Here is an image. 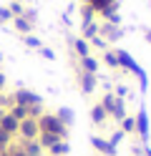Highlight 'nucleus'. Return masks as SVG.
<instances>
[{
    "label": "nucleus",
    "mask_w": 151,
    "mask_h": 156,
    "mask_svg": "<svg viewBox=\"0 0 151 156\" xmlns=\"http://www.w3.org/2000/svg\"><path fill=\"white\" fill-rule=\"evenodd\" d=\"M13 103H18V106H25V108H30V106H40V98L33 93V91H25V88H18L13 96Z\"/></svg>",
    "instance_id": "obj_1"
},
{
    "label": "nucleus",
    "mask_w": 151,
    "mask_h": 156,
    "mask_svg": "<svg viewBox=\"0 0 151 156\" xmlns=\"http://www.w3.org/2000/svg\"><path fill=\"white\" fill-rule=\"evenodd\" d=\"M18 131H20V136L23 139H28V141H33L35 136H38V121L35 119H25V121H20V126H18Z\"/></svg>",
    "instance_id": "obj_2"
},
{
    "label": "nucleus",
    "mask_w": 151,
    "mask_h": 156,
    "mask_svg": "<svg viewBox=\"0 0 151 156\" xmlns=\"http://www.w3.org/2000/svg\"><path fill=\"white\" fill-rule=\"evenodd\" d=\"M18 126H20V121H15L10 113H5L3 119H0V129H3L5 133H10V136H13V133L18 131Z\"/></svg>",
    "instance_id": "obj_3"
},
{
    "label": "nucleus",
    "mask_w": 151,
    "mask_h": 156,
    "mask_svg": "<svg viewBox=\"0 0 151 156\" xmlns=\"http://www.w3.org/2000/svg\"><path fill=\"white\" fill-rule=\"evenodd\" d=\"M15 28H18L20 33H28V30H30L33 25H30V23L25 20V18H15Z\"/></svg>",
    "instance_id": "obj_4"
},
{
    "label": "nucleus",
    "mask_w": 151,
    "mask_h": 156,
    "mask_svg": "<svg viewBox=\"0 0 151 156\" xmlns=\"http://www.w3.org/2000/svg\"><path fill=\"white\" fill-rule=\"evenodd\" d=\"M8 10H10V15H15V18H20V13H23V5H20L18 0H13V3L8 5Z\"/></svg>",
    "instance_id": "obj_5"
},
{
    "label": "nucleus",
    "mask_w": 151,
    "mask_h": 156,
    "mask_svg": "<svg viewBox=\"0 0 151 156\" xmlns=\"http://www.w3.org/2000/svg\"><path fill=\"white\" fill-rule=\"evenodd\" d=\"M8 144H10V133H5L3 129H0V151L8 149Z\"/></svg>",
    "instance_id": "obj_6"
},
{
    "label": "nucleus",
    "mask_w": 151,
    "mask_h": 156,
    "mask_svg": "<svg viewBox=\"0 0 151 156\" xmlns=\"http://www.w3.org/2000/svg\"><path fill=\"white\" fill-rule=\"evenodd\" d=\"M10 18H13V15H10V10H8L5 5H0V23H5V20H10Z\"/></svg>",
    "instance_id": "obj_7"
},
{
    "label": "nucleus",
    "mask_w": 151,
    "mask_h": 156,
    "mask_svg": "<svg viewBox=\"0 0 151 156\" xmlns=\"http://www.w3.org/2000/svg\"><path fill=\"white\" fill-rule=\"evenodd\" d=\"M25 43H28V45H33V48H38V45H40V43L35 41V38H25Z\"/></svg>",
    "instance_id": "obj_8"
},
{
    "label": "nucleus",
    "mask_w": 151,
    "mask_h": 156,
    "mask_svg": "<svg viewBox=\"0 0 151 156\" xmlns=\"http://www.w3.org/2000/svg\"><path fill=\"white\" fill-rule=\"evenodd\" d=\"M91 3H93V5H96V8H103V5H106V3H108V0H91Z\"/></svg>",
    "instance_id": "obj_9"
},
{
    "label": "nucleus",
    "mask_w": 151,
    "mask_h": 156,
    "mask_svg": "<svg viewBox=\"0 0 151 156\" xmlns=\"http://www.w3.org/2000/svg\"><path fill=\"white\" fill-rule=\"evenodd\" d=\"M5 83H8V81H5V76H3V73H0V91H3V88H5Z\"/></svg>",
    "instance_id": "obj_10"
},
{
    "label": "nucleus",
    "mask_w": 151,
    "mask_h": 156,
    "mask_svg": "<svg viewBox=\"0 0 151 156\" xmlns=\"http://www.w3.org/2000/svg\"><path fill=\"white\" fill-rule=\"evenodd\" d=\"M5 113H8V111H3V108H0V119H3V116H5Z\"/></svg>",
    "instance_id": "obj_11"
},
{
    "label": "nucleus",
    "mask_w": 151,
    "mask_h": 156,
    "mask_svg": "<svg viewBox=\"0 0 151 156\" xmlns=\"http://www.w3.org/2000/svg\"><path fill=\"white\" fill-rule=\"evenodd\" d=\"M0 61H3V55H0Z\"/></svg>",
    "instance_id": "obj_12"
}]
</instances>
